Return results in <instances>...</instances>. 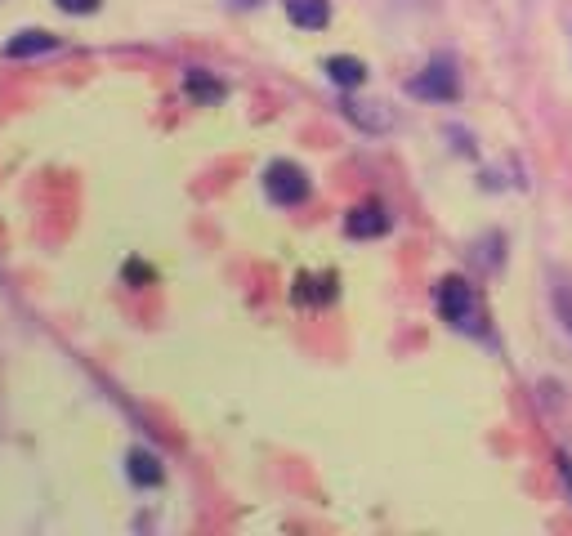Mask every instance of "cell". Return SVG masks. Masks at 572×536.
Masks as SVG:
<instances>
[{"label": "cell", "instance_id": "1", "mask_svg": "<svg viewBox=\"0 0 572 536\" xmlns=\"http://www.w3.org/2000/svg\"><path fill=\"white\" fill-rule=\"evenodd\" d=\"M434 304H438V318L456 331H474L479 327V300H474V286L465 277H443L434 291Z\"/></svg>", "mask_w": 572, "mask_h": 536}, {"label": "cell", "instance_id": "2", "mask_svg": "<svg viewBox=\"0 0 572 536\" xmlns=\"http://www.w3.org/2000/svg\"><path fill=\"white\" fill-rule=\"evenodd\" d=\"M407 94L429 99V103H456V99H461V76H456V63L452 59H429L425 72H416L412 81H407Z\"/></svg>", "mask_w": 572, "mask_h": 536}, {"label": "cell", "instance_id": "3", "mask_svg": "<svg viewBox=\"0 0 572 536\" xmlns=\"http://www.w3.org/2000/svg\"><path fill=\"white\" fill-rule=\"evenodd\" d=\"M264 193H269V201H278V206H300L309 197V175L295 161H273L264 170Z\"/></svg>", "mask_w": 572, "mask_h": 536}, {"label": "cell", "instance_id": "4", "mask_svg": "<svg viewBox=\"0 0 572 536\" xmlns=\"http://www.w3.org/2000/svg\"><path fill=\"white\" fill-rule=\"evenodd\" d=\"M345 233L358 237V242H367V237H385V233H389V210L380 206V201H367V206L349 210Z\"/></svg>", "mask_w": 572, "mask_h": 536}, {"label": "cell", "instance_id": "5", "mask_svg": "<svg viewBox=\"0 0 572 536\" xmlns=\"http://www.w3.org/2000/svg\"><path fill=\"white\" fill-rule=\"evenodd\" d=\"M59 50V36L54 32H18L5 41V59H36V54Z\"/></svg>", "mask_w": 572, "mask_h": 536}, {"label": "cell", "instance_id": "6", "mask_svg": "<svg viewBox=\"0 0 572 536\" xmlns=\"http://www.w3.org/2000/svg\"><path fill=\"white\" fill-rule=\"evenodd\" d=\"M286 18L304 32H322L331 23V5L327 0H286Z\"/></svg>", "mask_w": 572, "mask_h": 536}, {"label": "cell", "instance_id": "7", "mask_svg": "<svg viewBox=\"0 0 572 536\" xmlns=\"http://www.w3.org/2000/svg\"><path fill=\"white\" fill-rule=\"evenodd\" d=\"M322 72H327L340 90H358V85L367 81V63L354 59V54H331V59L322 63Z\"/></svg>", "mask_w": 572, "mask_h": 536}, {"label": "cell", "instance_id": "8", "mask_svg": "<svg viewBox=\"0 0 572 536\" xmlns=\"http://www.w3.org/2000/svg\"><path fill=\"white\" fill-rule=\"evenodd\" d=\"M126 474H130V483H139V487H161V483H166V469H161V461L152 452H143V447H135V452L126 456Z\"/></svg>", "mask_w": 572, "mask_h": 536}, {"label": "cell", "instance_id": "9", "mask_svg": "<svg viewBox=\"0 0 572 536\" xmlns=\"http://www.w3.org/2000/svg\"><path fill=\"white\" fill-rule=\"evenodd\" d=\"M345 117L354 121V126L362 130H371V134H380V130H389L394 126V117H389L380 103H358V99H345Z\"/></svg>", "mask_w": 572, "mask_h": 536}, {"label": "cell", "instance_id": "10", "mask_svg": "<svg viewBox=\"0 0 572 536\" xmlns=\"http://www.w3.org/2000/svg\"><path fill=\"white\" fill-rule=\"evenodd\" d=\"M184 90L193 94L197 103H219V99H224V85H219L215 76H206V72H188L184 76Z\"/></svg>", "mask_w": 572, "mask_h": 536}, {"label": "cell", "instance_id": "11", "mask_svg": "<svg viewBox=\"0 0 572 536\" xmlns=\"http://www.w3.org/2000/svg\"><path fill=\"white\" fill-rule=\"evenodd\" d=\"M555 313H559V322H564V331L572 335V286H555Z\"/></svg>", "mask_w": 572, "mask_h": 536}, {"label": "cell", "instance_id": "12", "mask_svg": "<svg viewBox=\"0 0 572 536\" xmlns=\"http://www.w3.org/2000/svg\"><path fill=\"white\" fill-rule=\"evenodd\" d=\"M54 5H59L63 14H99L103 0H54Z\"/></svg>", "mask_w": 572, "mask_h": 536}, {"label": "cell", "instance_id": "13", "mask_svg": "<svg viewBox=\"0 0 572 536\" xmlns=\"http://www.w3.org/2000/svg\"><path fill=\"white\" fill-rule=\"evenodd\" d=\"M559 474H564L568 487H572V461H568V456H559Z\"/></svg>", "mask_w": 572, "mask_h": 536}]
</instances>
